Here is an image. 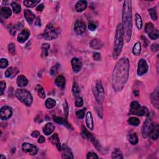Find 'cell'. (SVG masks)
I'll list each match as a JSON object with an SVG mask.
<instances>
[{"mask_svg":"<svg viewBox=\"0 0 159 159\" xmlns=\"http://www.w3.org/2000/svg\"><path fill=\"white\" fill-rule=\"evenodd\" d=\"M130 69L129 60L122 57L116 64L112 75V87L114 91H122L129 78Z\"/></svg>","mask_w":159,"mask_h":159,"instance_id":"6da1fadb","label":"cell"},{"mask_svg":"<svg viewBox=\"0 0 159 159\" xmlns=\"http://www.w3.org/2000/svg\"><path fill=\"white\" fill-rule=\"evenodd\" d=\"M122 26L124 34L125 40L129 42L133 30V13H132V1L127 0L124 2L122 12Z\"/></svg>","mask_w":159,"mask_h":159,"instance_id":"7a4b0ae2","label":"cell"},{"mask_svg":"<svg viewBox=\"0 0 159 159\" xmlns=\"http://www.w3.org/2000/svg\"><path fill=\"white\" fill-rule=\"evenodd\" d=\"M124 30L121 24H119L116 27L114 41V49L112 57L114 59H117L121 54L124 45Z\"/></svg>","mask_w":159,"mask_h":159,"instance_id":"3957f363","label":"cell"},{"mask_svg":"<svg viewBox=\"0 0 159 159\" xmlns=\"http://www.w3.org/2000/svg\"><path fill=\"white\" fill-rule=\"evenodd\" d=\"M16 96L27 106H30L33 101L32 96L30 93L25 89H18Z\"/></svg>","mask_w":159,"mask_h":159,"instance_id":"277c9868","label":"cell"},{"mask_svg":"<svg viewBox=\"0 0 159 159\" xmlns=\"http://www.w3.org/2000/svg\"><path fill=\"white\" fill-rule=\"evenodd\" d=\"M130 113L139 116H149L150 112L145 106H142L138 101H134L131 103Z\"/></svg>","mask_w":159,"mask_h":159,"instance_id":"5b68a950","label":"cell"},{"mask_svg":"<svg viewBox=\"0 0 159 159\" xmlns=\"http://www.w3.org/2000/svg\"><path fill=\"white\" fill-rule=\"evenodd\" d=\"M92 90L96 101L99 104H101L104 99V90L101 81L97 80L93 87Z\"/></svg>","mask_w":159,"mask_h":159,"instance_id":"8992f818","label":"cell"},{"mask_svg":"<svg viewBox=\"0 0 159 159\" xmlns=\"http://www.w3.org/2000/svg\"><path fill=\"white\" fill-rule=\"evenodd\" d=\"M60 34V29L59 28H54L51 24H49L43 34V37L46 40L52 41L55 39Z\"/></svg>","mask_w":159,"mask_h":159,"instance_id":"52a82bcc","label":"cell"},{"mask_svg":"<svg viewBox=\"0 0 159 159\" xmlns=\"http://www.w3.org/2000/svg\"><path fill=\"white\" fill-rule=\"evenodd\" d=\"M145 31L149 35V37L152 40H156L158 38V30L155 28L152 23H147L145 27Z\"/></svg>","mask_w":159,"mask_h":159,"instance_id":"ba28073f","label":"cell"},{"mask_svg":"<svg viewBox=\"0 0 159 159\" xmlns=\"http://www.w3.org/2000/svg\"><path fill=\"white\" fill-rule=\"evenodd\" d=\"M154 122L152 120V119L149 118L147 119L143 122L142 126V135L143 138H147L149 137V134L150 132L152 130Z\"/></svg>","mask_w":159,"mask_h":159,"instance_id":"9c48e42d","label":"cell"},{"mask_svg":"<svg viewBox=\"0 0 159 159\" xmlns=\"http://www.w3.org/2000/svg\"><path fill=\"white\" fill-rule=\"evenodd\" d=\"M22 150L24 151V152L28 153L30 156H35V155L37 154L38 152V149L36 146L27 142L22 143Z\"/></svg>","mask_w":159,"mask_h":159,"instance_id":"30bf717a","label":"cell"},{"mask_svg":"<svg viewBox=\"0 0 159 159\" xmlns=\"http://www.w3.org/2000/svg\"><path fill=\"white\" fill-rule=\"evenodd\" d=\"M13 115L12 108L7 106H4L0 111V118L3 121L9 119Z\"/></svg>","mask_w":159,"mask_h":159,"instance_id":"8fae6325","label":"cell"},{"mask_svg":"<svg viewBox=\"0 0 159 159\" xmlns=\"http://www.w3.org/2000/svg\"><path fill=\"white\" fill-rule=\"evenodd\" d=\"M149 66L145 60L141 59L138 62L137 67V75L139 76H142L144 75L148 71Z\"/></svg>","mask_w":159,"mask_h":159,"instance_id":"7c38bea8","label":"cell"},{"mask_svg":"<svg viewBox=\"0 0 159 159\" xmlns=\"http://www.w3.org/2000/svg\"><path fill=\"white\" fill-rule=\"evenodd\" d=\"M71 63H72L73 70L75 73L79 72L83 67L82 62H81V61L79 59H78V58H76V57L73 58L72 59Z\"/></svg>","mask_w":159,"mask_h":159,"instance_id":"4fadbf2b","label":"cell"},{"mask_svg":"<svg viewBox=\"0 0 159 159\" xmlns=\"http://www.w3.org/2000/svg\"><path fill=\"white\" fill-rule=\"evenodd\" d=\"M61 151L62 158H73L72 150L66 144H63L62 145Z\"/></svg>","mask_w":159,"mask_h":159,"instance_id":"5bb4252c","label":"cell"},{"mask_svg":"<svg viewBox=\"0 0 159 159\" xmlns=\"http://www.w3.org/2000/svg\"><path fill=\"white\" fill-rule=\"evenodd\" d=\"M30 36V31L28 29H23L22 31L19 34L18 36V41L19 43H24L28 39Z\"/></svg>","mask_w":159,"mask_h":159,"instance_id":"9a60e30c","label":"cell"},{"mask_svg":"<svg viewBox=\"0 0 159 159\" xmlns=\"http://www.w3.org/2000/svg\"><path fill=\"white\" fill-rule=\"evenodd\" d=\"M74 30L76 34L78 35L82 34L86 30V26L82 21H77L74 26Z\"/></svg>","mask_w":159,"mask_h":159,"instance_id":"2e32d148","label":"cell"},{"mask_svg":"<svg viewBox=\"0 0 159 159\" xmlns=\"http://www.w3.org/2000/svg\"><path fill=\"white\" fill-rule=\"evenodd\" d=\"M159 135V127L157 124H154L152 130L150 132L149 137L152 140H157Z\"/></svg>","mask_w":159,"mask_h":159,"instance_id":"e0dca14e","label":"cell"},{"mask_svg":"<svg viewBox=\"0 0 159 159\" xmlns=\"http://www.w3.org/2000/svg\"><path fill=\"white\" fill-rule=\"evenodd\" d=\"M150 99L151 102H152L153 106L156 108V109H158L159 106V101H158V88H157L156 90L154 91V93H152L150 95Z\"/></svg>","mask_w":159,"mask_h":159,"instance_id":"ac0fdd59","label":"cell"},{"mask_svg":"<svg viewBox=\"0 0 159 159\" xmlns=\"http://www.w3.org/2000/svg\"><path fill=\"white\" fill-rule=\"evenodd\" d=\"M49 141L51 142L53 145H55L59 151L61 150L62 149V146L60 144V139L59 137V135L57 133H55L53 134L51 137L49 138Z\"/></svg>","mask_w":159,"mask_h":159,"instance_id":"d6986e66","label":"cell"},{"mask_svg":"<svg viewBox=\"0 0 159 159\" xmlns=\"http://www.w3.org/2000/svg\"><path fill=\"white\" fill-rule=\"evenodd\" d=\"M81 134H82L84 137L87 138V139H88V140L91 141L93 143H94V144L97 142L96 141L95 137L93 135V134L91 133H90V132H89L84 126H83L82 128H81Z\"/></svg>","mask_w":159,"mask_h":159,"instance_id":"ffe728a7","label":"cell"},{"mask_svg":"<svg viewBox=\"0 0 159 159\" xmlns=\"http://www.w3.org/2000/svg\"><path fill=\"white\" fill-rule=\"evenodd\" d=\"M86 124L87 127L90 130H93L94 129V122L93 119V116L90 111H88L86 114Z\"/></svg>","mask_w":159,"mask_h":159,"instance_id":"44dd1931","label":"cell"},{"mask_svg":"<svg viewBox=\"0 0 159 159\" xmlns=\"http://www.w3.org/2000/svg\"><path fill=\"white\" fill-rule=\"evenodd\" d=\"M18 69L11 67L7 68L5 72V76L8 78H13L16 76L18 73Z\"/></svg>","mask_w":159,"mask_h":159,"instance_id":"7402d4cb","label":"cell"},{"mask_svg":"<svg viewBox=\"0 0 159 159\" xmlns=\"http://www.w3.org/2000/svg\"><path fill=\"white\" fill-rule=\"evenodd\" d=\"M53 119L54 122H55L56 123L60 124H62V125H64L65 127H67V128H72L71 125L68 122V121H67V120H66L64 118H63L59 117V116H53Z\"/></svg>","mask_w":159,"mask_h":159,"instance_id":"603a6c76","label":"cell"},{"mask_svg":"<svg viewBox=\"0 0 159 159\" xmlns=\"http://www.w3.org/2000/svg\"><path fill=\"white\" fill-rule=\"evenodd\" d=\"M55 128V126L53 124V123L48 122L43 128V133L46 135H49L54 131Z\"/></svg>","mask_w":159,"mask_h":159,"instance_id":"cb8c5ba5","label":"cell"},{"mask_svg":"<svg viewBox=\"0 0 159 159\" xmlns=\"http://www.w3.org/2000/svg\"><path fill=\"white\" fill-rule=\"evenodd\" d=\"M90 47L95 50H99L101 49L103 46V43L102 41L98 39H94L90 42Z\"/></svg>","mask_w":159,"mask_h":159,"instance_id":"d4e9b609","label":"cell"},{"mask_svg":"<svg viewBox=\"0 0 159 159\" xmlns=\"http://www.w3.org/2000/svg\"><path fill=\"white\" fill-rule=\"evenodd\" d=\"M28 84V80L24 75H19L17 78V85L19 87H24Z\"/></svg>","mask_w":159,"mask_h":159,"instance_id":"484cf974","label":"cell"},{"mask_svg":"<svg viewBox=\"0 0 159 159\" xmlns=\"http://www.w3.org/2000/svg\"><path fill=\"white\" fill-rule=\"evenodd\" d=\"M24 17L26 19L27 22H28L29 24H31L34 20L35 19V15L31 11H30L29 9H26L24 11Z\"/></svg>","mask_w":159,"mask_h":159,"instance_id":"4316f807","label":"cell"},{"mask_svg":"<svg viewBox=\"0 0 159 159\" xmlns=\"http://www.w3.org/2000/svg\"><path fill=\"white\" fill-rule=\"evenodd\" d=\"M87 5H88L87 1H79L76 3V5H75L76 9L78 13H81V12H82V11H83L85 9H86Z\"/></svg>","mask_w":159,"mask_h":159,"instance_id":"83f0119b","label":"cell"},{"mask_svg":"<svg viewBox=\"0 0 159 159\" xmlns=\"http://www.w3.org/2000/svg\"><path fill=\"white\" fill-rule=\"evenodd\" d=\"M11 14H12V11L9 7H3L1 9V16L4 19L9 18Z\"/></svg>","mask_w":159,"mask_h":159,"instance_id":"f1b7e54d","label":"cell"},{"mask_svg":"<svg viewBox=\"0 0 159 159\" xmlns=\"http://www.w3.org/2000/svg\"><path fill=\"white\" fill-rule=\"evenodd\" d=\"M55 84L57 85V86L58 87L62 88V90L65 88V78H64V76H63L62 75L58 76L55 79Z\"/></svg>","mask_w":159,"mask_h":159,"instance_id":"f546056e","label":"cell"},{"mask_svg":"<svg viewBox=\"0 0 159 159\" xmlns=\"http://www.w3.org/2000/svg\"><path fill=\"white\" fill-rule=\"evenodd\" d=\"M127 140L131 144L135 145L138 143V137L135 133L127 135Z\"/></svg>","mask_w":159,"mask_h":159,"instance_id":"4dcf8cb0","label":"cell"},{"mask_svg":"<svg viewBox=\"0 0 159 159\" xmlns=\"http://www.w3.org/2000/svg\"><path fill=\"white\" fill-rule=\"evenodd\" d=\"M50 48V46L49 44H42L41 49H42V57L43 58H45L47 57L49 55V50Z\"/></svg>","mask_w":159,"mask_h":159,"instance_id":"1f68e13d","label":"cell"},{"mask_svg":"<svg viewBox=\"0 0 159 159\" xmlns=\"http://www.w3.org/2000/svg\"><path fill=\"white\" fill-rule=\"evenodd\" d=\"M141 52V44L140 42H137L134 45L133 49V53L135 55H139Z\"/></svg>","mask_w":159,"mask_h":159,"instance_id":"d6a6232c","label":"cell"},{"mask_svg":"<svg viewBox=\"0 0 159 159\" xmlns=\"http://www.w3.org/2000/svg\"><path fill=\"white\" fill-rule=\"evenodd\" d=\"M35 90H36L38 96L40 97V98L44 99L45 97V93L43 87H42L41 85H37V86L35 88Z\"/></svg>","mask_w":159,"mask_h":159,"instance_id":"836d02e7","label":"cell"},{"mask_svg":"<svg viewBox=\"0 0 159 159\" xmlns=\"http://www.w3.org/2000/svg\"><path fill=\"white\" fill-rule=\"evenodd\" d=\"M40 3L41 1H39V0H30V1L25 0V1H23L24 5L28 7H33Z\"/></svg>","mask_w":159,"mask_h":159,"instance_id":"e575fe53","label":"cell"},{"mask_svg":"<svg viewBox=\"0 0 159 159\" xmlns=\"http://www.w3.org/2000/svg\"><path fill=\"white\" fill-rule=\"evenodd\" d=\"M112 158L115 159H122L123 156L122 152L119 149H114L112 152Z\"/></svg>","mask_w":159,"mask_h":159,"instance_id":"d590c367","label":"cell"},{"mask_svg":"<svg viewBox=\"0 0 159 159\" xmlns=\"http://www.w3.org/2000/svg\"><path fill=\"white\" fill-rule=\"evenodd\" d=\"M60 64H56L55 65H54L53 67L50 68V75L52 76H55L56 75L60 70Z\"/></svg>","mask_w":159,"mask_h":159,"instance_id":"8d00e7d4","label":"cell"},{"mask_svg":"<svg viewBox=\"0 0 159 159\" xmlns=\"http://www.w3.org/2000/svg\"><path fill=\"white\" fill-rule=\"evenodd\" d=\"M80 88L78 86V85L77 84V83L75 82L74 83H73V87H72V93L73 94V96H74L75 98L77 96H80Z\"/></svg>","mask_w":159,"mask_h":159,"instance_id":"74e56055","label":"cell"},{"mask_svg":"<svg viewBox=\"0 0 159 159\" xmlns=\"http://www.w3.org/2000/svg\"><path fill=\"white\" fill-rule=\"evenodd\" d=\"M45 106L48 109H52L53 108L55 107L56 104V101L52 98H48L45 101Z\"/></svg>","mask_w":159,"mask_h":159,"instance_id":"f35d334b","label":"cell"},{"mask_svg":"<svg viewBox=\"0 0 159 159\" xmlns=\"http://www.w3.org/2000/svg\"><path fill=\"white\" fill-rule=\"evenodd\" d=\"M11 7H12L13 10L15 14H19L21 11V6L17 2H12L11 3Z\"/></svg>","mask_w":159,"mask_h":159,"instance_id":"ab89813d","label":"cell"},{"mask_svg":"<svg viewBox=\"0 0 159 159\" xmlns=\"http://www.w3.org/2000/svg\"><path fill=\"white\" fill-rule=\"evenodd\" d=\"M135 24L139 30H141L142 28V21L140 14L138 13L135 14Z\"/></svg>","mask_w":159,"mask_h":159,"instance_id":"60d3db41","label":"cell"},{"mask_svg":"<svg viewBox=\"0 0 159 159\" xmlns=\"http://www.w3.org/2000/svg\"><path fill=\"white\" fill-rule=\"evenodd\" d=\"M149 13L150 15V17L152 18L154 21H157V10L156 7H152L149 9Z\"/></svg>","mask_w":159,"mask_h":159,"instance_id":"b9f144b4","label":"cell"},{"mask_svg":"<svg viewBox=\"0 0 159 159\" xmlns=\"http://www.w3.org/2000/svg\"><path fill=\"white\" fill-rule=\"evenodd\" d=\"M127 122L130 125L133 126H137L139 124V123H140V121H139V119L135 117L130 118L129 119H128Z\"/></svg>","mask_w":159,"mask_h":159,"instance_id":"7bdbcfd3","label":"cell"},{"mask_svg":"<svg viewBox=\"0 0 159 159\" xmlns=\"http://www.w3.org/2000/svg\"><path fill=\"white\" fill-rule=\"evenodd\" d=\"M75 99V106L76 107H81L83 105V100L80 96L76 97Z\"/></svg>","mask_w":159,"mask_h":159,"instance_id":"ee69618b","label":"cell"},{"mask_svg":"<svg viewBox=\"0 0 159 159\" xmlns=\"http://www.w3.org/2000/svg\"><path fill=\"white\" fill-rule=\"evenodd\" d=\"M86 108H83V110H79L78 111H76V117L78 119H83L85 116V111H86Z\"/></svg>","mask_w":159,"mask_h":159,"instance_id":"f6af8a7d","label":"cell"},{"mask_svg":"<svg viewBox=\"0 0 159 159\" xmlns=\"http://www.w3.org/2000/svg\"><path fill=\"white\" fill-rule=\"evenodd\" d=\"M7 29H8L9 32L12 36H14L16 32V26H14L13 24H9L8 26V28H7Z\"/></svg>","mask_w":159,"mask_h":159,"instance_id":"bcb514c9","label":"cell"},{"mask_svg":"<svg viewBox=\"0 0 159 159\" xmlns=\"http://www.w3.org/2000/svg\"><path fill=\"white\" fill-rule=\"evenodd\" d=\"M8 65V61L6 59H1L0 60V68H5Z\"/></svg>","mask_w":159,"mask_h":159,"instance_id":"7dc6e473","label":"cell"},{"mask_svg":"<svg viewBox=\"0 0 159 159\" xmlns=\"http://www.w3.org/2000/svg\"><path fill=\"white\" fill-rule=\"evenodd\" d=\"M8 50L9 52L11 54H14L16 51V47H15V45L13 43H10L8 45Z\"/></svg>","mask_w":159,"mask_h":159,"instance_id":"c3c4849f","label":"cell"},{"mask_svg":"<svg viewBox=\"0 0 159 159\" xmlns=\"http://www.w3.org/2000/svg\"><path fill=\"white\" fill-rule=\"evenodd\" d=\"M6 87V83L5 81H1L0 82V88H1V95H3Z\"/></svg>","mask_w":159,"mask_h":159,"instance_id":"681fc988","label":"cell"},{"mask_svg":"<svg viewBox=\"0 0 159 159\" xmlns=\"http://www.w3.org/2000/svg\"><path fill=\"white\" fill-rule=\"evenodd\" d=\"M87 158L88 159H97L98 158V157L97 155L94 152H89L87 154Z\"/></svg>","mask_w":159,"mask_h":159,"instance_id":"f907efd6","label":"cell"},{"mask_svg":"<svg viewBox=\"0 0 159 159\" xmlns=\"http://www.w3.org/2000/svg\"><path fill=\"white\" fill-rule=\"evenodd\" d=\"M93 59L96 60V61H99L101 60V54L98 52H95L93 53Z\"/></svg>","mask_w":159,"mask_h":159,"instance_id":"816d5d0a","label":"cell"},{"mask_svg":"<svg viewBox=\"0 0 159 159\" xmlns=\"http://www.w3.org/2000/svg\"><path fill=\"white\" fill-rule=\"evenodd\" d=\"M88 28L90 30H91V31H94V30H95L96 29V25L95 24V23L91 22L88 25Z\"/></svg>","mask_w":159,"mask_h":159,"instance_id":"f5cc1de1","label":"cell"},{"mask_svg":"<svg viewBox=\"0 0 159 159\" xmlns=\"http://www.w3.org/2000/svg\"><path fill=\"white\" fill-rule=\"evenodd\" d=\"M158 45L157 44H153L152 45H151V50H152V51L156 52H157L158 50Z\"/></svg>","mask_w":159,"mask_h":159,"instance_id":"db71d44e","label":"cell"},{"mask_svg":"<svg viewBox=\"0 0 159 159\" xmlns=\"http://www.w3.org/2000/svg\"><path fill=\"white\" fill-rule=\"evenodd\" d=\"M64 112L66 115H68V106L67 103L65 101V103L64 104Z\"/></svg>","mask_w":159,"mask_h":159,"instance_id":"11a10c76","label":"cell"},{"mask_svg":"<svg viewBox=\"0 0 159 159\" xmlns=\"http://www.w3.org/2000/svg\"><path fill=\"white\" fill-rule=\"evenodd\" d=\"M40 135V133L37 131H35L34 132H32L31 134V136L34 137V138H37V137H39Z\"/></svg>","mask_w":159,"mask_h":159,"instance_id":"9f6ffc18","label":"cell"},{"mask_svg":"<svg viewBox=\"0 0 159 159\" xmlns=\"http://www.w3.org/2000/svg\"><path fill=\"white\" fill-rule=\"evenodd\" d=\"M44 4L42 3L37 6V7H36V10L38 11H42V10L44 9Z\"/></svg>","mask_w":159,"mask_h":159,"instance_id":"6f0895ef","label":"cell"},{"mask_svg":"<svg viewBox=\"0 0 159 159\" xmlns=\"http://www.w3.org/2000/svg\"><path fill=\"white\" fill-rule=\"evenodd\" d=\"M45 141V139L44 137L42 136V135H41L39 139H38V142L40 143H44Z\"/></svg>","mask_w":159,"mask_h":159,"instance_id":"680465c9","label":"cell"},{"mask_svg":"<svg viewBox=\"0 0 159 159\" xmlns=\"http://www.w3.org/2000/svg\"><path fill=\"white\" fill-rule=\"evenodd\" d=\"M35 24L37 26H41V19H39V18H37L36 19V21H35Z\"/></svg>","mask_w":159,"mask_h":159,"instance_id":"91938a15","label":"cell"},{"mask_svg":"<svg viewBox=\"0 0 159 159\" xmlns=\"http://www.w3.org/2000/svg\"><path fill=\"white\" fill-rule=\"evenodd\" d=\"M134 94L135 96H138L139 95V93L137 91H134Z\"/></svg>","mask_w":159,"mask_h":159,"instance_id":"94428289","label":"cell"},{"mask_svg":"<svg viewBox=\"0 0 159 159\" xmlns=\"http://www.w3.org/2000/svg\"><path fill=\"white\" fill-rule=\"evenodd\" d=\"M3 158H5V157H3V155H1V157H0V159H2Z\"/></svg>","mask_w":159,"mask_h":159,"instance_id":"6125c7cd","label":"cell"}]
</instances>
